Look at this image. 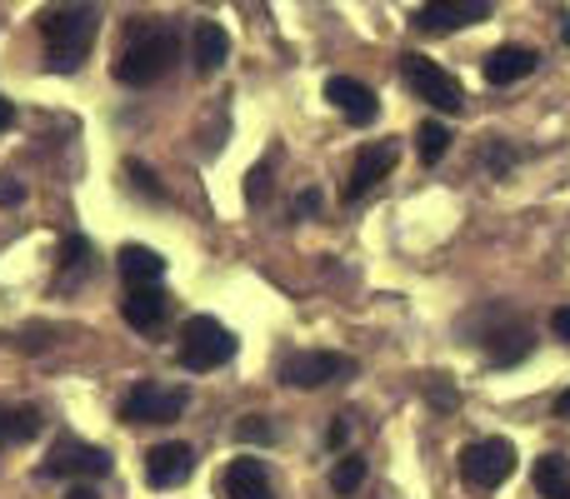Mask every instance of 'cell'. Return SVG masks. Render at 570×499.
Listing matches in <instances>:
<instances>
[{
    "instance_id": "d6986e66",
    "label": "cell",
    "mask_w": 570,
    "mask_h": 499,
    "mask_svg": "<svg viewBox=\"0 0 570 499\" xmlns=\"http://www.w3.org/2000/svg\"><path fill=\"white\" fill-rule=\"evenodd\" d=\"M535 490L546 499H570V460L566 455H541V460H535Z\"/></svg>"
},
{
    "instance_id": "8992f818",
    "label": "cell",
    "mask_w": 570,
    "mask_h": 499,
    "mask_svg": "<svg viewBox=\"0 0 570 499\" xmlns=\"http://www.w3.org/2000/svg\"><path fill=\"white\" fill-rule=\"evenodd\" d=\"M190 395L180 385H136V390L120 400V420L126 425H176L186 415Z\"/></svg>"
},
{
    "instance_id": "7a4b0ae2",
    "label": "cell",
    "mask_w": 570,
    "mask_h": 499,
    "mask_svg": "<svg viewBox=\"0 0 570 499\" xmlns=\"http://www.w3.org/2000/svg\"><path fill=\"white\" fill-rule=\"evenodd\" d=\"M96 10H46L40 16V36H46V56H50V70H80V60L90 56L96 46Z\"/></svg>"
},
{
    "instance_id": "9c48e42d",
    "label": "cell",
    "mask_w": 570,
    "mask_h": 499,
    "mask_svg": "<svg viewBox=\"0 0 570 499\" xmlns=\"http://www.w3.org/2000/svg\"><path fill=\"white\" fill-rule=\"evenodd\" d=\"M475 340H481V350H485V360L491 365H521L525 355L535 350L531 325H525L521 315H511V310H495V325L491 330H481Z\"/></svg>"
},
{
    "instance_id": "5bb4252c",
    "label": "cell",
    "mask_w": 570,
    "mask_h": 499,
    "mask_svg": "<svg viewBox=\"0 0 570 499\" xmlns=\"http://www.w3.org/2000/svg\"><path fill=\"white\" fill-rule=\"evenodd\" d=\"M166 310H170V295L160 290V280L156 285H126V300H120V315H126V325L130 330H156L160 320H166Z\"/></svg>"
},
{
    "instance_id": "2e32d148",
    "label": "cell",
    "mask_w": 570,
    "mask_h": 499,
    "mask_svg": "<svg viewBox=\"0 0 570 499\" xmlns=\"http://www.w3.org/2000/svg\"><path fill=\"white\" fill-rule=\"evenodd\" d=\"M535 66H541V56H535L531 46H495L491 56H485L481 76L491 80V86H515V80H525Z\"/></svg>"
},
{
    "instance_id": "f546056e",
    "label": "cell",
    "mask_w": 570,
    "mask_h": 499,
    "mask_svg": "<svg viewBox=\"0 0 570 499\" xmlns=\"http://www.w3.org/2000/svg\"><path fill=\"white\" fill-rule=\"evenodd\" d=\"M551 330H556V340H566V345H570V305H561V310L551 315Z\"/></svg>"
},
{
    "instance_id": "8fae6325",
    "label": "cell",
    "mask_w": 570,
    "mask_h": 499,
    "mask_svg": "<svg viewBox=\"0 0 570 499\" xmlns=\"http://www.w3.org/2000/svg\"><path fill=\"white\" fill-rule=\"evenodd\" d=\"M395 140H371V146H361L355 150V166H351V180H345V200H361V196H371L375 186H381L385 176L395 170Z\"/></svg>"
},
{
    "instance_id": "5b68a950",
    "label": "cell",
    "mask_w": 570,
    "mask_h": 499,
    "mask_svg": "<svg viewBox=\"0 0 570 499\" xmlns=\"http://www.w3.org/2000/svg\"><path fill=\"white\" fill-rule=\"evenodd\" d=\"M515 475V445L511 440H471L461 450V480L471 485V490H495V485H505Z\"/></svg>"
},
{
    "instance_id": "9a60e30c",
    "label": "cell",
    "mask_w": 570,
    "mask_h": 499,
    "mask_svg": "<svg viewBox=\"0 0 570 499\" xmlns=\"http://www.w3.org/2000/svg\"><path fill=\"white\" fill-rule=\"evenodd\" d=\"M220 499H276L271 475L261 460H230L220 475Z\"/></svg>"
},
{
    "instance_id": "3957f363",
    "label": "cell",
    "mask_w": 570,
    "mask_h": 499,
    "mask_svg": "<svg viewBox=\"0 0 570 499\" xmlns=\"http://www.w3.org/2000/svg\"><path fill=\"white\" fill-rule=\"evenodd\" d=\"M240 340L216 320V315H190L180 325V345H176V360L186 365L190 375H206V370H220L226 360H236Z\"/></svg>"
},
{
    "instance_id": "484cf974",
    "label": "cell",
    "mask_w": 570,
    "mask_h": 499,
    "mask_svg": "<svg viewBox=\"0 0 570 499\" xmlns=\"http://www.w3.org/2000/svg\"><path fill=\"white\" fill-rule=\"evenodd\" d=\"M425 400H431L435 410H455V405H461V395H455V385L445 380V375H431V380H425Z\"/></svg>"
},
{
    "instance_id": "7c38bea8",
    "label": "cell",
    "mask_w": 570,
    "mask_h": 499,
    "mask_svg": "<svg viewBox=\"0 0 570 499\" xmlns=\"http://www.w3.org/2000/svg\"><path fill=\"white\" fill-rule=\"evenodd\" d=\"M190 475H196V450L186 440H166L146 450V485H156V490H176Z\"/></svg>"
},
{
    "instance_id": "7402d4cb",
    "label": "cell",
    "mask_w": 570,
    "mask_h": 499,
    "mask_svg": "<svg viewBox=\"0 0 570 499\" xmlns=\"http://www.w3.org/2000/svg\"><path fill=\"white\" fill-rule=\"evenodd\" d=\"M365 485V460L361 455H345V460H335V470H331V490L335 495H355Z\"/></svg>"
},
{
    "instance_id": "e0dca14e",
    "label": "cell",
    "mask_w": 570,
    "mask_h": 499,
    "mask_svg": "<svg viewBox=\"0 0 570 499\" xmlns=\"http://www.w3.org/2000/svg\"><path fill=\"white\" fill-rule=\"evenodd\" d=\"M230 56V36L216 26V20H200L196 30H190V60H196L200 76H216L220 66H226Z\"/></svg>"
},
{
    "instance_id": "277c9868",
    "label": "cell",
    "mask_w": 570,
    "mask_h": 499,
    "mask_svg": "<svg viewBox=\"0 0 570 499\" xmlns=\"http://www.w3.org/2000/svg\"><path fill=\"white\" fill-rule=\"evenodd\" d=\"M110 450H100V445H86L76 440V435H66V440L50 445L46 465H40V475L46 480H100V475H110Z\"/></svg>"
},
{
    "instance_id": "4fadbf2b",
    "label": "cell",
    "mask_w": 570,
    "mask_h": 499,
    "mask_svg": "<svg viewBox=\"0 0 570 499\" xmlns=\"http://www.w3.org/2000/svg\"><path fill=\"white\" fill-rule=\"evenodd\" d=\"M325 100H331V106L341 110L351 126H375V116H381L375 90L361 86V80H351V76H331V80H325Z\"/></svg>"
},
{
    "instance_id": "4316f807",
    "label": "cell",
    "mask_w": 570,
    "mask_h": 499,
    "mask_svg": "<svg viewBox=\"0 0 570 499\" xmlns=\"http://www.w3.org/2000/svg\"><path fill=\"white\" fill-rule=\"evenodd\" d=\"M261 196H271V166H256L246 180V200L250 206H261Z\"/></svg>"
},
{
    "instance_id": "1f68e13d",
    "label": "cell",
    "mask_w": 570,
    "mask_h": 499,
    "mask_svg": "<svg viewBox=\"0 0 570 499\" xmlns=\"http://www.w3.org/2000/svg\"><path fill=\"white\" fill-rule=\"evenodd\" d=\"M66 499H96V490H90V485H70Z\"/></svg>"
},
{
    "instance_id": "d6a6232c",
    "label": "cell",
    "mask_w": 570,
    "mask_h": 499,
    "mask_svg": "<svg viewBox=\"0 0 570 499\" xmlns=\"http://www.w3.org/2000/svg\"><path fill=\"white\" fill-rule=\"evenodd\" d=\"M10 116H16V110H10V100H6V96H0V130H6V126H10Z\"/></svg>"
},
{
    "instance_id": "4dcf8cb0",
    "label": "cell",
    "mask_w": 570,
    "mask_h": 499,
    "mask_svg": "<svg viewBox=\"0 0 570 499\" xmlns=\"http://www.w3.org/2000/svg\"><path fill=\"white\" fill-rule=\"evenodd\" d=\"M20 200H26V190H20L16 180H6V186H0V206L10 210V206H20Z\"/></svg>"
},
{
    "instance_id": "52a82bcc",
    "label": "cell",
    "mask_w": 570,
    "mask_h": 499,
    "mask_svg": "<svg viewBox=\"0 0 570 499\" xmlns=\"http://www.w3.org/2000/svg\"><path fill=\"white\" fill-rule=\"evenodd\" d=\"M405 86H411L425 106L441 110V116H455V110L465 106L461 80H455L451 70H441L435 60H425V56H405Z\"/></svg>"
},
{
    "instance_id": "ba28073f",
    "label": "cell",
    "mask_w": 570,
    "mask_h": 499,
    "mask_svg": "<svg viewBox=\"0 0 570 499\" xmlns=\"http://www.w3.org/2000/svg\"><path fill=\"white\" fill-rule=\"evenodd\" d=\"M355 375V360L351 355H335V350H301L281 365V380L291 390H321V385H335Z\"/></svg>"
},
{
    "instance_id": "e575fe53",
    "label": "cell",
    "mask_w": 570,
    "mask_h": 499,
    "mask_svg": "<svg viewBox=\"0 0 570 499\" xmlns=\"http://www.w3.org/2000/svg\"><path fill=\"white\" fill-rule=\"evenodd\" d=\"M561 40H566V46H570V16H566V26H561Z\"/></svg>"
},
{
    "instance_id": "603a6c76",
    "label": "cell",
    "mask_w": 570,
    "mask_h": 499,
    "mask_svg": "<svg viewBox=\"0 0 570 499\" xmlns=\"http://www.w3.org/2000/svg\"><path fill=\"white\" fill-rule=\"evenodd\" d=\"M60 270H70V280L90 275V240L86 236H66V246H60Z\"/></svg>"
},
{
    "instance_id": "44dd1931",
    "label": "cell",
    "mask_w": 570,
    "mask_h": 499,
    "mask_svg": "<svg viewBox=\"0 0 570 499\" xmlns=\"http://www.w3.org/2000/svg\"><path fill=\"white\" fill-rule=\"evenodd\" d=\"M445 150H451V130H445L441 120H421V126H415V156H421L425 166H435V160H445Z\"/></svg>"
},
{
    "instance_id": "d4e9b609",
    "label": "cell",
    "mask_w": 570,
    "mask_h": 499,
    "mask_svg": "<svg viewBox=\"0 0 570 499\" xmlns=\"http://www.w3.org/2000/svg\"><path fill=\"white\" fill-rule=\"evenodd\" d=\"M126 176H130V190H140V196H150V200H166V190H160V180H156V170L150 166L126 160Z\"/></svg>"
},
{
    "instance_id": "f1b7e54d",
    "label": "cell",
    "mask_w": 570,
    "mask_h": 499,
    "mask_svg": "<svg viewBox=\"0 0 570 499\" xmlns=\"http://www.w3.org/2000/svg\"><path fill=\"white\" fill-rule=\"evenodd\" d=\"M321 210V190H301L295 196V216H315Z\"/></svg>"
},
{
    "instance_id": "30bf717a",
    "label": "cell",
    "mask_w": 570,
    "mask_h": 499,
    "mask_svg": "<svg viewBox=\"0 0 570 499\" xmlns=\"http://www.w3.org/2000/svg\"><path fill=\"white\" fill-rule=\"evenodd\" d=\"M485 16H491V0H425L415 10V30L421 36H451V30L481 26Z\"/></svg>"
},
{
    "instance_id": "83f0119b",
    "label": "cell",
    "mask_w": 570,
    "mask_h": 499,
    "mask_svg": "<svg viewBox=\"0 0 570 499\" xmlns=\"http://www.w3.org/2000/svg\"><path fill=\"white\" fill-rule=\"evenodd\" d=\"M325 445H331V450H335V455H341V450H345V445H351V420H345V415H341V420H335V425H331V435H325Z\"/></svg>"
},
{
    "instance_id": "cb8c5ba5",
    "label": "cell",
    "mask_w": 570,
    "mask_h": 499,
    "mask_svg": "<svg viewBox=\"0 0 570 499\" xmlns=\"http://www.w3.org/2000/svg\"><path fill=\"white\" fill-rule=\"evenodd\" d=\"M236 440H246V445H276V425H271L266 415H246V420L236 425Z\"/></svg>"
},
{
    "instance_id": "ffe728a7",
    "label": "cell",
    "mask_w": 570,
    "mask_h": 499,
    "mask_svg": "<svg viewBox=\"0 0 570 499\" xmlns=\"http://www.w3.org/2000/svg\"><path fill=\"white\" fill-rule=\"evenodd\" d=\"M40 435V410H30V405H20V410H0V450H10V445H26Z\"/></svg>"
},
{
    "instance_id": "836d02e7",
    "label": "cell",
    "mask_w": 570,
    "mask_h": 499,
    "mask_svg": "<svg viewBox=\"0 0 570 499\" xmlns=\"http://www.w3.org/2000/svg\"><path fill=\"white\" fill-rule=\"evenodd\" d=\"M556 415H561V420H570V390L561 395V400H556Z\"/></svg>"
},
{
    "instance_id": "ac0fdd59",
    "label": "cell",
    "mask_w": 570,
    "mask_h": 499,
    "mask_svg": "<svg viewBox=\"0 0 570 499\" xmlns=\"http://www.w3.org/2000/svg\"><path fill=\"white\" fill-rule=\"evenodd\" d=\"M116 270H120V280L126 285H156L160 275H166V260H160L150 246H120Z\"/></svg>"
},
{
    "instance_id": "6da1fadb",
    "label": "cell",
    "mask_w": 570,
    "mask_h": 499,
    "mask_svg": "<svg viewBox=\"0 0 570 499\" xmlns=\"http://www.w3.org/2000/svg\"><path fill=\"white\" fill-rule=\"evenodd\" d=\"M176 60H180V36L170 26H160V20H146V26L130 30L126 50H120L116 80H120V86L146 90V86H156V80L166 76Z\"/></svg>"
}]
</instances>
